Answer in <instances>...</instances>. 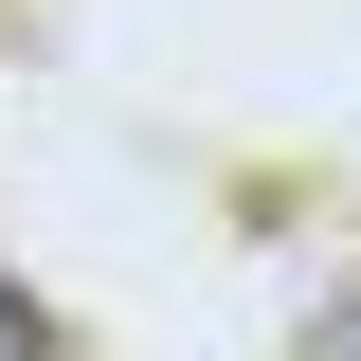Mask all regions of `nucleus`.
Masks as SVG:
<instances>
[{"mask_svg":"<svg viewBox=\"0 0 361 361\" xmlns=\"http://www.w3.org/2000/svg\"><path fill=\"white\" fill-rule=\"evenodd\" d=\"M307 361H361V307H343V325H325V343H307Z\"/></svg>","mask_w":361,"mask_h":361,"instance_id":"nucleus-2","label":"nucleus"},{"mask_svg":"<svg viewBox=\"0 0 361 361\" xmlns=\"http://www.w3.org/2000/svg\"><path fill=\"white\" fill-rule=\"evenodd\" d=\"M0 361H54V325H37V307H18V289H0Z\"/></svg>","mask_w":361,"mask_h":361,"instance_id":"nucleus-1","label":"nucleus"}]
</instances>
